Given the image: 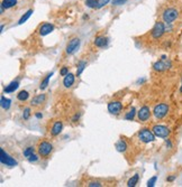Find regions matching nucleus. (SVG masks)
<instances>
[{
    "mask_svg": "<svg viewBox=\"0 0 182 187\" xmlns=\"http://www.w3.org/2000/svg\"><path fill=\"white\" fill-rule=\"evenodd\" d=\"M52 150H53V146L47 141H42L38 144V155L42 157H47L52 152Z\"/></svg>",
    "mask_w": 182,
    "mask_h": 187,
    "instance_id": "obj_6",
    "label": "nucleus"
},
{
    "mask_svg": "<svg viewBox=\"0 0 182 187\" xmlns=\"http://www.w3.org/2000/svg\"><path fill=\"white\" fill-rule=\"evenodd\" d=\"M168 112H169V105L166 104V103H160V104L155 105V108L153 110V114L158 120L163 119L168 114Z\"/></svg>",
    "mask_w": 182,
    "mask_h": 187,
    "instance_id": "obj_2",
    "label": "nucleus"
},
{
    "mask_svg": "<svg viewBox=\"0 0 182 187\" xmlns=\"http://www.w3.org/2000/svg\"><path fill=\"white\" fill-rule=\"evenodd\" d=\"M79 118H80V115H79V114H75L74 117H73L72 121H73V122H77V120H79Z\"/></svg>",
    "mask_w": 182,
    "mask_h": 187,
    "instance_id": "obj_36",
    "label": "nucleus"
},
{
    "mask_svg": "<svg viewBox=\"0 0 182 187\" xmlns=\"http://www.w3.org/2000/svg\"><path fill=\"white\" fill-rule=\"evenodd\" d=\"M166 146H168L169 148H172V144H171L170 140H166Z\"/></svg>",
    "mask_w": 182,
    "mask_h": 187,
    "instance_id": "obj_38",
    "label": "nucleus"
},
{
    "mask_svg": "<svg viewBox=\"0 0 182 187\" xmlns=\"http://www.w3.org/2000/svg\"><path fill=\"white\" fill-rule=\"evenodd\" d=\"M88 186L89 187H94V186L100 187V186H101V184H100V183H98V182H91V183H89V184H88Z\"/></svg>",
    "mask_w": 182,
    "mask_h": 187,
    "instance_id": "obj_33",
    "label": "nucleus"
},
{
    "mask_svg": "<svg viewBox=\"0 0 182 187\" xmlns=\"http://www.w3.org/2000/svg\"><path fill=\"white\" fill-rule=\"evenodd\" d=\"M54 30V26L52 24H48V23H45L40 26V36H46L48 35L50 33H52Z\"/></svg>",
    "mask_w": 182,
    "mask_h": 187,
    "instance_id": "obj_12",
    "label": "nucleus"
},
{
    "mask_svg": "<svg viewBox=\"0 0 182 187\" xmlns=\"http://www.w3.org/2000/svg\"><path fill=\"white\" fill-rule=\"evenodd\" d=\"M37 159H38V157H37L36 155H32L29 158H28V160H29L30 163H33V161H36Z\"/></svg>",
    "mask_w": 182,
    "mask_h": 187,
    "instance_id": "obj_35",
    "label": "nucleus"
},
{
    "mask_svg": "<svg viewBox=\"0 0 182 187\" xmlns=\"http://www.w3.org/2000/svg\"><path fill=\"white\" fill-rule=\"evenodd\" d=\"M62 128H63V124H62L61 121H56L51 129L52 136H57V134H60V132L62 131Z\"/></svg>",
    "mask_w": 182,
    "mask_h": 187,
    "instance_id": "obj_13",
    "label": "nucleus"
},
{
    "mask_svg": "<svg viewBox=\"0 0 182 187\" xmlns=\"http://www.w3.org/2000/svg\"><path fill=\"white\" fill-rule=\"evenodd\" d=\"M127 1H128V0H111V3H113L114 6H121L125 3H127Z\"/></svg>",
    "mask_w": 182,
    "mask_h": 187,
    "instance_id": "obj_30",
    "label": "nucleus"
},
{
    "mask_svg": "<svg viewBox=\"0 0 182 187\" xmlns=\"http://www.w3.org/2000/svg\"><path fill=\"white\" fill-rule=\"evenodd\" d=\"M30 115V109L29 108H26V109L24 110V113H23V118H24L25 120H27L28 118H29Z\"/></svg>",
    "mask_w": 182,
    "mask_h": 187,
    "instance_id": "obj_31",
    "label": "nucleus"
},
{
    "mask_svg": "<svg viewBox=\"0 0 182 187\" xmlns=\"http://www.w3.org/2000/svg\"><path fill=\"white\" fill-rule=\"evenodd\" d=\"M178 17H179V11L175 8H168L162 13V18L166 24H172L174 20H177Z\"/></svg>",
    "mask_w": 182,
    "mask_h": 187,
    "instance_id": "obj_1",
    "label": "nucleus"
},
{
    "mask_svg": "<svg viewBox=\"0 0 182 187\" xmlns=\"http://www.w3.org/2000/svg\"><path fill=\"white\" fill-rule=\"evenodd\" d=\"M28 96H29V93L27 91H20L18 94H17V99L19 101H26L28 99Z\"/></svg>",
    "mask_w": 182,
    "mask_h": 187,
    "instance_id": "obj_24",
    "label": "nucleus"
},
{
    "mask_svg": "<svg viewBox=\"0 0 182 187\" xmlns=\"http://www.w3.org/2000/svg\"><path fill=\"white\" fill-rule=\"evenodd\" d=\"M155 134L152 130L150 129H142V130L138 132V138L141 139V141L145 142V144H148V142H153L155 140Z\"/></svg>",
    "mask_w": 182,
    "mask_h": 187,
    "instance_id": "obj_3",
    "label": "nucleus"
},
{
    "mask_svg": "<svg viewBox=\"0 0 182 187\" xmlns=\"http://www.w3.org/2000/svg\"><path fill=\"white\" fill-rule=\"evenodd\" d=\"M86 5L89 8H97L98 6V0H86Z\"/></svg>",
    "mask_w": 182,
    "mask_h": 187,
    "instance_id": "obj_27",
    "label": "nucleus"
},
{
    "mask_svg": "<svg viewBox=\"0 0 182 187\" xmlns=\"http://www.w3.org/2000/svg\"><path fill=\"white\" fill-rule=\"evenodd\" d=\"M0 160H1V164L8 166V167H15V166H17V161L10 155H8L3 149L0 150Z\"/></svg>",
    "mask_w": 182,
    "mask_h": 187,
    "instance_id": "obj_4",
    "label": "nucleus"
},
{
    "mask_svg": "<svg viewBox=\"0 0 182 187\" xmlns=\"http://www.w3.org/2000/svg\"><path fill=\"white\" fill-rule=\"evenodd\" d=\"M156 179H158V177L153 176L152 178H151L150 180L147 182V186L148 187H153V186H154V185H155V183H156Z\"/></svg>",
    "mask_w": 182,
    "mask_h": 187,
    "instance_id": "obj_32",
    "label": "nucleus"
},
{
    "mask_svg": "<svg viewBox=\"0 0 182 187\" xmlns=\"http://www.w3.org/2000/svg\"><path fill=\"white\" fill-rule=\"evenodd\" d=\"M32 155H34V148L33 147H28L24 150V156L26 158H29Z\"/></svg>",
    "mask_w": 182,
    "mask_h": 187,
    "instance_id": "obj_28",
    "label": "nucleus"
},
{
    "mask_svg": "<svg viewBox=\"0 0 182 187\" xmlns=\"http://www.w3.org/2000/svg\"><path fill=\"white\" fill-rule=\"evenodd\" d=\"M137 117H138V120L142 121V122H145V121H147L151 117V111H150V108L144 105L142 107L141 109L138 110V112H137Z\"/></svg>",
    "mask_w": 182,
    "mask_h": 187,
    "instance_id": "obj_9",
    "label": "nucleus"
},
{
    "mask_svg": "<svg viewBox=\"0 0 182 187\" xmlns=\"http://www.w3.org/2000/svg\"><path fill=\"white\" fill-rule=\"evenodd\" d=\"M180 92H182V85H181V88H180Z\"/></svg>",
    "mask_w": 182,
    "mask_h": 187,
    "instance_id": "obj_40",
    "label": "nucleus"
},
{
    "mask_svg": "<svg viewBox=\"0 0 182 187\" xmlns=\"http://www.w3.org/2000/svg\"><path fill=\"white\" fill-rule=\"evenodd\" d=\"M108 43V39L106 37H102V36H99V37H97L96 39H94V45L97 46V47H104V46H106Z\"/></svg>",
    "mask_w": 182,
    "mask_h": 187,
    "instance_id": "obj_17",
    "label": "nucleus"
},
{
    "mask_svg": "<svg viewBox=\"0 0 182 187\" xmlns=\"http://www.w3.org/2000/svg\"><path fill=\"white\" fill-rule=\"evenodd\" d=\"M79 46H80V39L79 38H73V39H71L67 43L65 52H67V54H73L78 49Z\"/></svg>",
    "mask_w": 182,
    "mask_h": 187,
    "instance_id": "obj_11",
    "label": "nucleus"
},
{
    "mask_svg": "<svg viewBox=\"0 0 182 187\" xmlns=\"http://www.w3.org/2000/svg\"><path fill=\"white\" fill-rule=\"evenodd\" d=\"M116 149L119 152H124L127 149V144H126V142L124 141V140H119V141L116 144Z\"/></svg>",
    "mask_w": 182,
    "mask_h": 187,
    "instance_id": "obj_21",
    "label": "nucleus"
},
{
    "mask_svg": "<svg viewBox=\"0 0 182 187\" xmlns=\"http://www.w3.org/2000/svg\"><path fill=\"white\" fill-rule=\"evenodd\" d=\"M138 179H139L138 174H135L134 176L131 177V178L128 180V183H127V186H128V187H133V186H135V185H136L137 183H138Z\"/></svg>",
    "mask_w": 182,
    "mask_h": 187,
    "instance_id": "obj_23",
    "label": "nucleus"
},
{
    "mask_svg": "<svg viewBox=\"0 0 182 187\" xmlns=\"http://www.w3.org/2000/svg\"><path fill=\"white\" fill-rule=\"evenodd\" d=\"M53 76V72H51V73H48L47 75H46V78H44L43 81H42V83H40V90H45L46 88H47V85H48V82H50V80H51V78Z\"/></svg>",
    "mask_w": 182,
    "mask_h": 187,
    "instance_id": "obj_19",
    "label": "nucleus"
},
{
    "mask_svg": "<svg viewBox=\"0 0 182 187\" xmlns=\"http://www.w3.org/2000/svg\"><path fill=\"white\" fill-rule=\"evenodd\" d=\"M32 13H33V9H29V10H27L26 13H25L24 15L22 16V18L19 19L18 24H19V25H23L25 22H27V20L29 19V17L32 16Z\"/></svg>",
    "mask_w": 182,
    "mask_h": 187,
    "instance_id": "obj_20",
    "label": "nucleus"
},
{
    "mask_svg": "<svg viewBox=\"0 0 182 187\" xmlns=\"http://www.w3.org/2000/svg\"><path fill=\"white\" fill-rule=\"evenodd\" d=\"M36 118L40 119V118H42V114H40V113H37V114H36Z\"/></svg>",
    "mask_w": 182,
    "mask_h": 187,
    "instance_id": "obj_39",
    "label": "nucleus"
},
{
    "mask_svg": "<svg viewBox=\"0 0 182 187\" xmlns=\"http://www.w3.org/2000/svg\"><path fill=\"white\" fill-rule=\"evenodd\" d=\"M45 94H40V95L35 96L34 99L32 100V102H30V104L34 105V107H37V105L42 104L44 101H45Z\"/></svg>",
    "mask_w": 182,
    "mask_h": 187,
    "instance_id": "obj_16",
    "label": "nucleus"
},
{
    "mask_svg": "<svg viewBox=\"0 0 182 187\" xmlns=\"http://www.w3.org/2000/svg\"><path fill=\"white\" fill-rule=\"evenodd\" d=\"M165 33V26H164V23L158 22L152 29V37L154 39H158L163 36V34Z\"/></svg>",
    "mask_w": 182,
    "mask_h": 187,
    "instance_id": "obj_8",
    "label": "nucleus"
},
{
    "mask_svg": "<svg viewBox=\"0 0 182 187\" xmlns=\"http://www.w3.org/2000/svg\"><path fill=\"white\" fill-rule=\"evenodd\" d=\"M19 86V83L17 82V81H13V82L9 83L8 85L5 88V92L6 93H13V92H15L18 88Z\"/></svg>",
    "mask_w": 182,
    "mask_h": 187,
    "instance_id": "obj_15",
    "label": "nucleus"
},
{
    "mask_svg": "<svg viewBox=\"0 0 182 187\" xmlns=\"http://www.w3.org/2000/svg\"><path fill=\"white\" fill-rule=\"evenodd\" d=\"M121 109H123V105H121L120 102L118 101H111L108 103V111H109L111 114H119L121 112Z\"/></svg>",
    "mask_w": 182,
    "mask_h": 187,
    "instance_id": "obj_10",
    "label": "nucleus"
},
{
    "mask_svg": "<svg viewBox=\"0 0 182 187\" xmlns=\"http://www.w3.org/2000/svg\"><path fill=\"white\" fill-rule=\"evenodd\" d=\"M135 113H136V110H135V108H131V110L129 111V112H127V114L125 115V119L126 120H133L135 117Z\"/></svg>",
    "mask_w": 182,
    "mask_h": 187,
    "instance_id": "obj_26",
    "label": "nucleus"
},
{
    "mask_svg": "<svg viewBox=\"0 0 182 187\" xmlns=\"http://www.w3.org/2000/svg\"><path fill=\"white\" fill-rule=\"evenodd\" d=\"M152 131L158 138H166V137H169L170 134V129L165 126H162V124H156V126H154Z\"/></svg>",
    "mask_w": 182,
    "mask_h": 187,
    "instance_id": "obj_7",
    "label": "nucleus"
},
{
    "mask_svg": "<svg viewBox=\"0 0 182 187\" xmlns=\"http://www.w3.org/2000/svg\"><path fill=\"white\" fill-rule=\"evenodd\" d=\"M74 83V75L69 73V74L65 75L64 80H63V84H64L65 88H71Z\"/></svg>",
    "mask_w": 182,
    "mask_h": 187,
    "instance_id": "obj_14",
    "label": "nucleus"
},
{
    "mask_svg": "<svg viewBox=\"0 0 182 187\" xmlns=\"http://www.w3.org/2000/svg\"><path fill=\"white\" fill-rule=\"evenodd\" d=\"M109 1H110V0H98V6H97V9L102 8V7L107 5Z\"/></svg>",
    "mask_w": 182,
    "mask_h": 187,
    "instance_id": "obj_29",
    "label": "nucleus"
},
{
    "mask_svg": "<svg viewBox=\"0 0 182 187\" xmlns=\"http://www.w3.org/2000/svg\"><path fill=\"white\" fill-rule=\"evenodd\" d=\"M67 74H69V70H67V67H63L61 70V75L62 76H65Z\"/></svg>",
    "mask_w": 182,
    "mask_h": 187,
    "instance_id": "obj_34",
    "label": "nucleus"
},
{
    "mask_svg": "<svg viewBox=\"0 0 182 187\" xmlns=\"http://www.w3.org/2000/svg\"><path fill=\"white\" fill-rule=\"evenodd\" d=\"M86 66H87V63L86 62H80L78 64V70H77V75H81V73L84 71V68H86Z\"/></svg>",
    "mask_w": 182,
    "mask_h": 187,
    "instance_id": "obj_25",
    "label": "nucleus"
},
{
    "mask_svg": "<svg viewBox=\"0 0 182 187\" xmlns=\"http://www.w3.org/2000/svg\"><path fill=\"white\" fill-rule=\"evenodd\" d=\"M171 66H172V64H171V62H170L169 59L168 58H165V59L161 58L160 61H158V62L154 63L153 68H154V71H156V72H164V71L169 70Z\"/></svg>",
    "mask_w": 182,
    "mask_h": 187,
    "instance_id": "obj_5",
    "label": "nucleus"
},
{
    "mask_svg": "<svg viewBox=\"0 0 182 187\" xmlns=\"http://www.w3.org/2000/svg\"><path fill=\"white\" fill-rule=\"evenodd\" d=\"M17 5V0H3V3H1V7H3L5 9H9L13 8Z\"/></svg>",
    "mask_w": 182,
    "mask_h": 187,
    "instance_id": "obj_18",
    "label": "nucleus"
},
{
    "mask_svg": "<svg viewBox=\"0 0 182 187\" xmlns=\"http://www.w3.org/2000/svg\"><path fill=\"white\" fill-rule=\"evenodd\" d=\"M174 179H175V176H170L168 177V182H173Z\"/></svg>",
    "mask_w": 182,
    "mask_h": 187,
    "instance_id": "obj_37",
    "label": "nucleus"
},
{
    "mask_svg": "<svg viewBox=\"0 0 182 187\" xmlns=\"http://www.w3.org/2000/svg\"><path fill=\"white\" fill-rule=\"evenodd\" d=\"M0 102H1V107H3V109L8 110L9 108H10L11 101L9 99H6L5 96H1V100H0Z\"/></svg>",
    "mask_w": 182,
    "mask_h": 187,
    "instance_id": "obj_22",
    "label": "nucleus"
}]
</instances>
